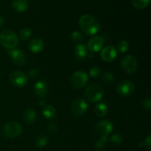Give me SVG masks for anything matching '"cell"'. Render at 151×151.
Segmentation results:
<instances>
[{
    "mask_svg": "<svg viewBox=\"0 0 151 151\" xmlns=\"http://www.w3.org/2000/svg\"><path fill=\"white\" fill-rule=\"evenodd\" d=\"M79 25L82 30L88 35H96L100 31V24L93 16L84 14L80 17Z\"/></svg>",
    "mask_w": 151,
    "mask_h": 151,
    "instance_id": "cell-1",
    "label": "cell"
},
{
    "mask_svg": "<svg viewBox=\"0 0 151 151\" xmlns=\"http://www.w3.org/2000/svg\"><path fill=\"white\" fill-rule=\"evenodd\" d=\"M18 37L11 29H4L0 32V44L4 48L10 50L18 45Z\"/></svg>",
    "mask_w": 151,
    "mask_h": 151,
    "instance_id": "cell-2",
    "label": "cell"
},
{
    "mask_svg": "<svg viewBox=\"0 0 151 151\" xmlns=\"http://www.w3.org/2000/svg\"><path fill=\"white\" fill-rule=\"evenodd\" d=\"M103 86L98 83L90 84L85 90V97L88 101L97 103L103 98Z\"/></svg>",
    "mask_w": 151,
    "mask_h": 151,
    "instance_id": "cell-3",
    "label": "cell"
},
{
    "mask_svg": "<svg viewBox=\"0 0 151 151\" xmlns=\"http://www.w3.org/2000/svg\"><path fill=\"white\" fill-rule=\"evenodd\" d=\"M120 66L122 71L126 74H134L137 71L138 63L134 56L131 55L124 56L120 61Z\"/></svg>",
    "mask_w": 151,
    "mask_h": 151,
    "instance_id": "cell-4",
    "label": "cell"
},
{
    "mask_svg": "<svg viewBox=\"0 0 151 151\" xmlns=\"http://www.w3.org/2000/svg\"><path fill=\"white\" fill-rule=\"evenodd\" d=\"M88 81V75L83 71H77L74 72L69 78V83L75 88H81L85 86Z\"/></svg>",
    "mask_w": 151,
    "mask_h": 151,
    "instance_id": "cell-5",
    "label": "cell"
},
{
    "mask_svg": "<svg viewBox=\"0 0 151 151\" xmlns=\"http://www.w3.org/2000/svg\"><path fill=\"white\" fill-rule=\"evenodd\" d=\"M22 132V126L17 122H8L3 127V134L10 139L19 137Z\"/></svg>",
    "mask_w": 151,
    "mask_h": 151,
    "instance_id": "cell-6",
    "label": "cell"
},
{
    "mask_svg": "<svg viewBox=\"0 0 151 151\" xmlns=\"http://www.w3.org/2000/svg\"><path fill=\"white\" fill-rule=\"evenodd\" d=\"M114 128L111 121L104 119L97 122L94 126V131L97 135L100 137H107L112 131Z\"/></svg>",
    "mask_w": 151,
    "mask_h": 151,
    "instance_id": "cell-7",
    "label": "cell"
},
{
    "mask_svg": "<svg viewBox=\"0 0 151 151\" xmlns=\"http://www.w3.org/2000/svg\"><path fill=\"white\" fill-rule=\"evenodd\" d=\"M135 89V85L129 80L120 81L116 86V91L118 94L123 97H128L134 93Z\"/></svg>",
    "mask_w": 151,
    "mask_h": 151,
    "instance_id": "cell-8",
    "label": "cell"
},
{
    "mask_svg": "<svg viewBox=\"0 0 151 151\" xmlns=\"http://www.w3.org/2000/svg\"><path fill=\"white\" fill-rule=\"evenodd\" d=\"M28 78L26 74L20 71H14L10 75V81L14 86L22 88L27 83Z\"/></svg>",
    "mask_w": 151,
    "mask_h": 151,
    "instance_id": "cell-9",
    "label": "cell"
},
{
    "mask_svg": "<svg viewBox=\"0 0 151 151\" xmlns=\"http://www.w3.org/2000/svg\"><path fill=\"white\" fill-rule=\"evenodd\" d=\"M88 109V103L83 98H77L71 105V110L75 116H80L85 113Z\"/></svg>",
    "mask_w": 151,
    "mask_h": 151,
    "instance_id": "cell-10",
    "label": "cell"
},
{
    "mask_svg": "<svg viewBox=\"0 0 151 151\" xmlns=\"http://www.w3.org/2000/svg\"><path fill=\"white\" fill-rule=\"evenodd\" d=\"M117 56V51L116 48L112 45H108L101 50L100 58L105 62H111L114 60Z\"/></svg>",
    "mask_w": 151,
    "mask_h": 151,
    "instance_id": "cell-11",
    "label": "cell"
},
{
    "mask_svg": "<svg viewBox=\"0 0 151 151\" xmlns=\"http://www.w3.org/2000/svg\"><path fill=\"white\" fill-rule=\"evenodd\" d=\"M104 38L102 36L96 35L90 38L87 44V49L90 50L91 52H97L103 49L104 45Z\"/></svg>",
    "mask_w": 151,
    "mask_h": 151,
    "instance_id": "cell-12",
    "label": "cell"
},
{
    "mask_svg": "<svg viewBox=\"0 0 151 151\" xmlns=\"http://www.w3.org/2000/svg\"><path fill=\"white\" fill-rule=\"evenodd\" d=\"M9 55L15 64L22 66L26 62V55L24 52L19 49H13L9 51Z\"/></svg>",
    "mask_w": 151,
    "mask_h": 151,
    "instance_id": "cell-13",
    "label": "cell"
},
{
    "mask_svg": "<svg viewBox=\"0 0 151 151\" xmlns=\"http://www.w3.org/2000/svg\"><path fill=\"white\" fill-rule=\"evenodd\" d=\"M33 91L34 94L40 98H44L46 97L48 92V86L46 81L43 80L37 81L33 86Z\"/></svg>",
    "mask_w": 151,
    "mask_h": 151,
    "instance_id": "cell-14",
    "label": "cell"
},
{
    "mask_svg": "<svg viewBox=\"0 0 151 151\" xmlns=\"http://www.w3.org/2000/svg\"><path fill=\"white\" fill-rule=\"evenodd\" d=\"M44 43L41 38H35L30 41L29 44V48L33 53H39L44 50Z\"/></svg>",
    "mask_w": 151,
    "mask_h": 151,
    "instance_id": "cell-15",
    "label": "cell"
},
{
    "mask_svg": "<svg viewBox=\"0 0 151 151\" xmlns=\"http://www.w3.org/2000/svg\"><path fill=\"white\" fill-rule=\"evenodd\" d=\"M88 55V49L86 44H78L75 48V56L78 60H82L85 59Z\"/></svg>",
    "mask_w": 151,
    "mask_h": 151,
    "instance_id": "cell-16",
    "label": "cell"
},
{
    "mask_svg": "<svg viewBox=\"0 0 151 151\" xmlns=\"http://www.w3.org/2000/svg\"><path fill=\"white\" fill-rule=\"evenodd\" d=\"M12 7L18 13H23L28 8V1L27 0H13Z\"/></svg>",
    "mask_w": 151,
    "mask_h": 151,
    "instance_id": "cell-17",
    "label": "cell"
},
{
    "mask_svg": "<svg viewBox=\"0 0 151 151\" xmlns=\"http://www.w3.org/2000/svg\"><path fill=\"white\" fill-rule=\"evenodd\" d=\"M36 112L33 109H26V111H24V122H26L28 125H31V124L34 123L35 121L36 120Z\"/></svg>",
    "mask_w": 151,
    "mask_h": 151,
    "instance_id": "cell-18",
    "label": "cell"
},
{
    "mask_svg": "<svg viewBox=\"0 0 151 151\" xmlns=\"http://www.w3.org/2000/svg\"><path fill=\"white\" fill-rule=\"evenodd\" d=\"M43 116L47 119H53L57 116V111L52 106H45L43 109Z\"/></svg>",
    "mask_w": 151,
    "mask_h": 151,
    "instance_id": "cell-19",
    "label": "cell"
},
{
    "mask_svg": "<svg viewBox=\"0 0 151 151\" xmlns=\"http://www.w3.org/2000/svg\"><path fill=\"white\" fill-rule=\"evenodd\" d=\"M94 111L96 115L99 117H104L107 115L109 111V108L107 105L104 103H100L95 106L94 108Z\"/></svg>",
    "mask_w": 151,
    "mask_h": 151,
    "instance_id": "cell-20",
    "label": "cell"
},
{
    "mask_svg": "<svg viewBox=\"0 0 151 151\" xmlns=\"http://www.w3.org/2000/svg\"><path fill=\"white\" fill-rule=\"evenodd\" d=\"M49 142L48 137L44 134H40L36 137L35 140V145L38 147H45Z\"/></svg>",
    "mask_w": 151,
    "mask_h": 151,
    "instance_id": "cell-21",
    "label": "cell"
},
{
    "mask_svg": "<svg viewBox=\"0 0 151 151\" xmlns=\"http://www.w3.org/2000/svg\"><path fill=\"white\" fill-rule=\"evenodd\" d=\"M151 0H133L132 4L136 9L143 10L150 4Z\"/></svg>",
    "mask_w": 151,
    "mask_h": 151,
    "instance_id": "cell-22",
    "label": "cell"
},
{
    "mask_svg": "<svg viewBox=\"0 0 151 151\" xmlns=\"http://www.w3.org/2000/svg\"><path fill=\"white\" fill-rule=\"evenodd\" d=\"M102 81L106 84H112L114 82V76L111 72H105L102 75Z\"/></svg>",
    "mask_w": 151,
    "mask_h": 151,
    "instance_id": "cell-23",
    "label": "cell"
},
{
    "mask_svg": "<svg viewBox=\"0 0 151 151\" xmlns=\"http://www.w3.org/2000/svg\"><path fill=\"white\" fill-rule=\"evenodd\" d=\"M31 35H32V32L29 28H23L21 29L19 34V38L23 41H27L31 36Z\"/></svg>",
    "mask_w": 151,
    "mask_h": 151,
    "instance_id": "cell-24",
    "label": "cell"
},
{
    "mask_svg": "<svg viewBox=\"0 0 151 151\" xmlns=\"http://www.w3.org/2000/svg\"><path fill=\"white\" fill-rule=\"evenodd\" d=\"M129 47V44L126 40H121L117 44V50L119 53H125Z\"/></svg>",
    "mask_w": 151,
    "mask_h": 151,
    "instance_id": "cell-25",
    "label": "cell"
},
{
    "mask_svg": "<svg viewBox=\"0 0 151 151\" xmlns=\"http://www.w3.org/2000/svg\"><path fill=\"white\" fill-rule=\"evenodd\" d=\"M108 138L107 137H101V139L95 144V150L96 151H101L103 150V147L105 144L107 142Z\"/></svg>",
    "mask_w": 151,
    "mask_h": 151,
    "instance_id": "cell-26",
    "label": "cell"
},
{
    "mask_svg": "<svg viewBox=\"0 0 151 151\" xmlns=\"http://www.w3.org/2000/svg\"><path fill=\"white\" fill-rule=\"evenodd\" d=\"M71 38L73 41L75 42H78V41H81L83 38V35H82L81 32L79 31H74V32H72L71 34Z\"/></svg>",
    "mask_w": 151,
    "mask_h": 151,
    "instance_id": "cell-27",
    "label": "cell"
},
{
    "mask_svg": "<svg viewBox=\"0 0 151 151\" xmlns=\"http://www.w3.org/2000/svg\"><path fill=\"white\" fill-rule=\"evenodd\" d=\"M142 106L143 109L147 111H150L151 109V100L150 97H144L142 100Z\"/></svg>",
    "mask_w": 151,
    "mask_h": 151,
    "instance_id": "cell-28",
    "label": "cell"
},
{
    "mask_svg": "<svg viewBox=\"0 0 151 151\" xmlns=\"http://www.w3.org/2000/svg\"><path fill=\"white\" fill-rule=\"evenodd\" d=\"M89 75L93 78H97L100 75V69L97 66H93L89 70Z\"/></svg>",
    "mask_w": 151,
    "mask_h": 151,
    "instance_id": "cell-29",
    "label": "cell"
},
{
    "mask_svg": "<svg viewBox=\"0 0 151 151\" xmlns=\"http://www.w3.org/2000/svg\"><path fill=\"white\" fill-rule=\"evenodd\" d=\"M110 141L115 145H119L122 142V137L119 134H114L110 137Z\"/></svg>",
    "mask_w": 151,
    "mask_h": 151,
    "instance_id": "cell-30",
    "label": "cell"
},
{
    "mask_svg": "<svg viewBox=\"0 0 151 151\" xmlns=\"http://www.w3.org/2000/svg\"><path fill=\"white\" fill-rule=\"evenodd\" d=\"M144 145L147 150H151V135H150V134H148V136H147V137L145 138V139Z\"/></svg>",
    "mask_w": 151,
    "mask_h": 151,
    "instance_id": "cell-31",
    "label": "cell"
},
{
    "mask_svg": "<svg viewBox=\"0 0 151 151\" xmlns=\"http://www.w3.org/2000/svg\"><path fill=\"white\" fill-rule=\"evenodd\" d=\"M38 73H39V72H38V69H30V70H29V73H28V75H29V78H37V77H38Z\"/></svg>",
    "mask_w": 151,
    "mask_h": 151,
    "instance_id": "cell-32",
    "label": "cell"
},
{
    "mask_svg": "<svg viewBox=\"0 0 151 151\" xmlns=\"http://www.w3.org/2000/svg\"><path fill=\"white\" fill-rule=\"evenodd\" d=\"M48 129L50 133H55L58 130V126L55 123H51L49 125Z\"/></svg>",
    "mask_w": 151,
    "mask_h": 151,
    "instance_id": "cell-33",
    "label": "cell"
},
{
    "mask_svg": "<svg viewBox=\"0 0 151 151\" xmlns=\"http://www.w3.org/2000/svg\"><path fill=\"white\" fill-rule=\"evenodd\" d=\"M4 24V19L1 16H0V27H2Z\"/></svg>",
    "mask_w": 151,
    "mask_h": 151,
    "instance_id": "cell-34",
    "label": "cell"
},
{
    "mask_svg": "<svg viewBox=\"0 0 151 151\" xmlns=\"http://www.w3.org/2000/svg\"><path fill=\"white\" fill-rule=\"evenodd\" d=\"M38 103H39V105L40 106H45V101H44V100H40L39 102H38Z\"/></svg>",
    "mask_w": 151,
    "mask_h": 151,
    "instance_id": "cell-35",
    "label": "cell"
}]
</instances>
